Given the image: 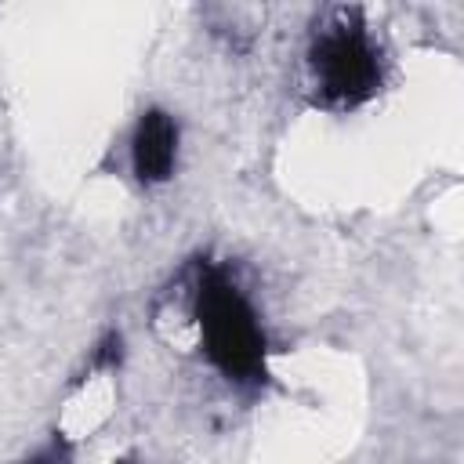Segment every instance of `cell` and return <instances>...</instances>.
<instances>
[{
  "label": "cell",
  "mask_w": 464,
  "mask_h": 464,
  "mask_svg": "<svg viewBox=\"0 0 464 464\" xmlns=\"http://www.w3.org/2000/svg\"><path fill=\"white\" fill-rule=\"evenodd\" d=\"M192 315L207 362L236 388H257L268 377V337L254 301L225 265L199 261L192 283Z\"/></svg>",
  "instance_id": "6da1fadb"
},
{
  "label": "cell",
  "mask_w": 464,
  "mask_h": 464,
  "mask_svg": "<svg viewBox=\"0 0 464 464\" xmlns=\"http://www.w3.org/2000/svg\"><path fill=\"white\" fill-rule=\"evenodd\" d=\"M308 80L315 87V102L337 112L355 109L381 91V51L355 7L330 11L315 25L308 40Z\"/></svg>",
  "instance_id": "7a4b0ae2"
},
{
  "label": "cell",
  "mask_w": 464,
  "mask_h": 464,
  "mask_svg": "<svg viewBox=\"0 0 464 464\" xmlns=\"http://www.w3.org/2000/svg\"><path fill=\"white\" fill-rule=\"evenodd\" d=\"M130 167L141 185H163L178 167V120L163 109H145L130 134Z\"/></svg>",
  "instance_id": "3957f363"
},
{
  "label": "cell",
  "mask_w": 464,
  "mask_h": 464,
  "mask_svg": "<svg viewBox=\"0 0 464 464\" xmlns=\"http://www.w3.org/2000/svg\"><path fill=\"white\" fill-rule=\"evenodd\" d=\"M25 464H72V446L54 435V439H51L47 446H40Z\"/></svg>",
  "instance_id": "277c9868"
},
{
  "label": "cell",
  "mask_w": 464,
  "mask_h": 464,
  "mask_svg": "<svg viewBox=\"0 0 464 464\" xmlns=\"http://www.w3.org/2000/svg\"><path fill=\"white\" fill-rule=\"evenodd\" d=\"M120 464H138V460H120Z\"/></svg>",
  "instance_id": "5b68a950"
}]
</instances>
